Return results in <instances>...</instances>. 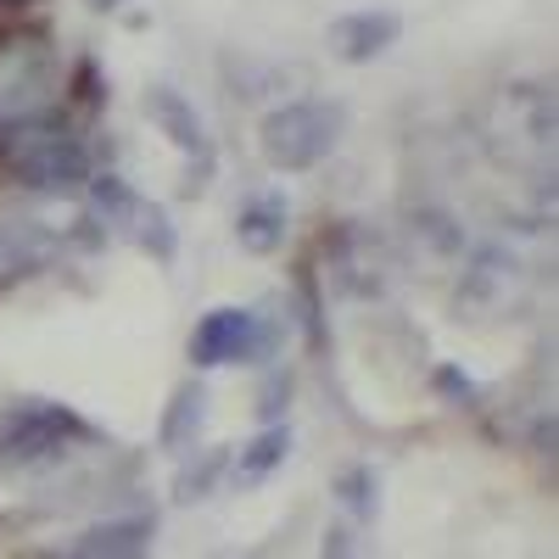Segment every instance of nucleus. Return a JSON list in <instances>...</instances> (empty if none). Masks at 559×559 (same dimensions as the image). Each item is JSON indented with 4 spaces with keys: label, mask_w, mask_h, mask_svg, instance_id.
I'll return each mask as SVG.
<instances>
[{
    "label": "nucleus",
    "mask_w": 559,
    "mask_h": 559,
    "mask_svg": "<svg viewBox=\"0 0 559 559\" xmlns=\"http://www.w3.org/2000/svg\"><path fill=\"white\" fill-rule=\"evenodd\" d=\"M0 163L28 191H79L90 179V152L62 118H12L0 123Z\"/></svg>",
    "instance_id": "1"
},
{
    "label": "nucleus",
    "mask_w": 559,
    "mask_h": 559,
    "mask_svg": "<svg viewBox=\"0 0 559 559\" xmlns=\"http://www.w3.org/2000/svg\"><path fill=\"white\" fill-rule=\"evenodd\" d=\"M342 140V107L336 102H292L263 118V152L274 168H313L331 157Z\"/></svg>",
    "instance_id": "2"
},
{
    "label": "nucleus",
    "mask_w": 559,
    "mask_h": 559,
    "mask_svg": "<svg viewBox=\"0 0 559 559\" xmlns=\"http://www.w3.org/2000/svg\"><path fill=\"white\" fill-rule=\"evenodd\" d=\"M84 437H90V426L79 414H68L57 403H17L12 414H0V464H39Z\"/></svg>",
    "instance_id": "3"
},
{
    "label": "nucleus",
    "mask_w": 559,
    "mask_h": 559,
    "mask_svg": "<svg viewBox=\"0 0 559 559\" xmlns=\"http://www.w3.org/2000/svg\"><path fill=\"white\" fill-rule=\"evenodd\" d=\"M269 353V331L252 308H218L197 324L191 336V358L202 369H218V364H252Z\"/></svg>",
    "instance_id": "4"
},
{
    "label": "nucleus",
    "mask_w": 559,
    "mask_h": 559,
    "mask_svg": "<svg viewBox=\"0 0 559 559\" xmlns=\"http://www.w3.org/2000/svg\"><path fill=\"white\" fill-rule=\"evenodd\" d=\"M146 112H152V123L179 146V157L197 163V191H202L207 174H213V134H207L202 112L185 102L174 84H152V90H146Z\"/></svg>",
    "instance_id": "5"
},
{
    "label": "nucleus",
    "mask_w": 559,
    "mask_h": 559,
    "mask_svg": "<svg viewBox=\"0 0 559 559\" xmlns=\"http://www.w3.org/2000/svg\"><path fill=\"white\" fill-rule=\"evenodd\" d=\"M397 34H403L397 12H347V17L331 23V51H336L342 62L364 68V62H376L381 51H392Z\"/></svg>",
    "instance_id": "6"
},
{
    "label": "nucleus",
    "mask_w": 559,
    "mask_h": 559,
    "mask_svg": "<svg viewBox=\"0 0 559 559\" xmlns=\"http://www.w3.org/2000/svg\"><path fill=\"white\" fill-rule=\"evenodd\" d=\"M152 548V515H123V521H102V526H90L68 559H140Z\"/></svg>",
    "instance_id": "7"
},
{
    "label": "nucleus",
    "mask_w": 559,
    "mask_h": 559,
    "mask_svg": "<svg viewBox=\"0 0 559 559\" xmlns=\"http://www.w3.org/2000/svg\"><path fill=\"white\" fill-rule=\"evenodd\" d=\"M286 197L280 191H258L241 213H236V236H241V247H252V252H274L280 247V236H286Z\"/></svg>",
    "instance_id": "8"
},
{
    "label": "nucleus",
    "mask_w": 559,
    "mask_h": 559,
    "mask_svg": "<svg viewBox=\"0 0 559 559\" xmlns=\"http://www.w3.org/2000/svg\"><path fill=\"white\" fill-rule=\"evenodd\" d=\"M207 426V386L202 381H185L174 397H168V414H163V448L168 453H185Z\"/></svg>",
    "instance_id": "9"
},
{
    "label": "nucleus",
    "mask_w": 559,
    "mask_h": 559,
    "mask_svg": "<svg viewBox=\"0 0 559 559\" xmlns=\"http://www.w3.org/2000/svg\"><path fill=\"white\" fill-rule=\"evenodd\" d=\"M286 453H292V431H286V426H263V431L241 448L236 471H241V481H263L269 471H280V464H286Z\"/></svg>",
    "instance_id": "10"
},
{
    "label": "nucleus",
    "mask_w": 559,
    "mask_h": 559,
    "mask_svg": "<svg viewBox=\"0 0 559 559\" xmlns=\"http://www.w3.org/2000/svg\"><path fill=\"white\" fill-rule=\"evenodd\" d=\"M336 498L347 503V515L353 521H376V509H381V481H376V471L369 464H353V471H342V481H336Z\"/></svg>",
    "instance_id": "11"
},
{
    "label": "nucleus",
    "mask_w": 559,
    "mask_h": 559,
    "mask_svg": "<svg viewBox=\"0 0 559 559\" xmlns=\"http://www.w3.org/2000/svg\"><path fill=\"white\" fill-rule=\"evenodd\" d=\"M134 241H140V247H152L157 258H174V229H168L163 207L140 202V213H134Z\"/></svg>",
    "instance_id": "12"
},
{
    "label": "nucleus",
    "mask_w": 559,
    "mask_h": 559,
    "mask_svg": "<svg viewBox=\"0 0 559 559\" xmlns=\"http://www.w3.org/2000/svg\"><path fill=\"white\" fill-rule=\"evenodd\" d=\"M224 471V453H207L202 464H197V471H185L179 476V487H174V498L179 503H197V498H207V487H213V476Z\"/></svg>",
    "instance_id": "13"
},
{
    "label": "nucleus",
    "mask_w": 559,
    "mask_h": 559,
    "mask_svg": "<svg viewBox=\"0 0 559 559\" xmlns=\"http://www.w3.org/2000/svg\"><path fill=\"white\" fill-rule=\"evenodd\" d=\"M324 559H353V532H347V526L324 532Z\"/></svg>",
    "instance_id": "14"
},
{
    "label": "nucleus",
    "mask_w": 559,
    "mask_h": 559,
    "mask_svg": "<svg viewBox=\"0 0 559 559\" xmlns=\"http://www.w3.org/2000/svg\"><path fill=\"white\" fill-rule=\"evenodd\" d=\"M442 386H448V397H459V403L476 397V392H471V376H459V369H442Z\"/></svg>",
    "instance_id": "15"
},
{
    "label": "nucleus",
    "mask_w": 559,
    "mask_h": 559,
    "mask_svg": "<svg viewBox=\"0 0 559 559\" xmlns=\"http://www.w3.org/2000/svg\"><path fill=\"white\" fill-rule=\"evenodd\" d=\"M90 7H102V12H118V7H123V0H90Z\"/></svg>",
    "instance_id": "16"
}]
</instances>
